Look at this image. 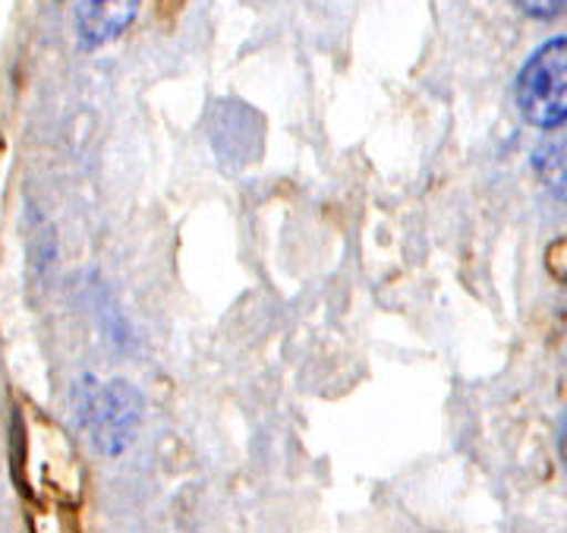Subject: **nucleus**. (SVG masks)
<instances>
[{
    "instance_id": "4",
    "label": "nucleus",
    "mask_w": 567,
    "mask_h": 533,
    "mask_svg": "<svg viewBox=\"0 0 567 533\" xmlns=\"http://www.w3.org/2000/svg\"><path fill=\"white\" fill-rule=\"evenodd\" d=\"M533 171L548 193L567 203V117L546 126L543 140L533 148Z\"/></svg>"
},
{
    "instance_id": "1",
    "label": "nucleus",
    "mask_w": 567,
    "mask_h": 533,
    "mask_svg": "<svg viewBox=\"0 0 567 533\" xmlns=\"http://www.w3.org/2000/svg\"><path fill=\"white\" fill-rule=\"evenodd\" d=\"M514 99L533 126L546 130L567 117V35L539 44L517 73Z\"/></svg>"
},
{
    "instance_id": "6",
    "label": "nucleus",
    "mask_w": 567,
    "mask_h": 533,
    "mask_svg": "<svg viewBox=\"0 0 567 533\" xmlns=\"http://www.w3.org/2000/svg\"><path fill=\"white\" fill-rule=\"evenodd\" d=\"M561 458H565V464H567V423L561 427Z\"/></svg>"
},
{
    "instance_id": "3",
    "label": "nucleus",
    "mask_w": 567,
    "mask_h": 533,
    "mask_svg": "<svg viewBox=\"0 0 567 533\" xmlns=\"http://www.w3.org/2000/svg\"><path fill=\"white\" fill-rule=\"evenodd\" d=\"M140 13V0H80L76 35L82 48H102L121 39Z\"/></svg>"
},
{
    "instance_id": "7",
    "label": "nucleus",
    "mask_w": 567,
    "mask_h": 533,
    "mask_svg": "<svg viewBox=\"0 0 567 533\" xmlns=\"http://www.w3.org/2000/svg\"><path fill=\"white\" fill-rule=\"evenodd\" d=\"M565 285H567V281H565Z\"/></svg>"
},
{
    "instance_id": "5",
    "label": "nucleus",
    "mask_w": 567,
    "mask_h": 533,
    "mask_svg": "<svg viewBox=\"0 0 567 533\" xmlns=\"http://www.w3.org/2000/svg\"><path fill=\"white\" fill-rule=\"evenodd\" d=\"M524 17L539 22H551L567 13V0H511Z\"/></svg>"
},
{
    "instance_id": "2",
    "label": "nucleus",
    "mask_w": 567,
    "mask_h": 533,
    "mask_svg": "<svg viewBox=\"0 0 567 533\" xmlns=\"http://www.w3.org/2000/svg\"><path fill=\"white\" fill-rule=\"evenodd\" d=\"M76 401H80L76 410H80L82 427L92 432L95 445L111 458L121 454L136 435L142 420L140 391L123 379H114L107 386L85 379L76 389Z\"/></svg>"
}]
</instances>
